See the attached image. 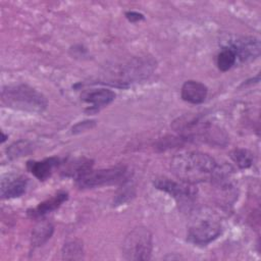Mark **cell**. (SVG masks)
Instances as JSON below:
<instances>
[{
    "label": "cell",
    "instance_id": "6da1fadb",
    "mask_svg": "<svg viewBox=\"0 0 261 261\" xmlns=\"http://www.w3.org/2000/svg\"><path fill=\"white\" fill-rule=\"evenodd\" d=\"M174 175L191 184L215 181L227 175L223 168L213 157L199 151H184L177 153L170 162Z\"/></svg>",
    "mask_w": 261,
    "mask_h": 261
},
{
    "label": "cell",
    "instance_id": "7a4b0ae2",
    "mask_svg": "<svg viewBox=\"0 0 261 261\" xmlns=\"http://www.w3.org/2000/svg\"><path fill=\"white\" fill-rule=\"evenodd\" d=\"M172 127L187 141H201L214 146H224L227 136L218 125L201 115H185L173 121Z\"/></svg>",
    "mask_w": 261,
    "mask_h": 261
},
{
    "label": "cell",
    "instance_id": "3957f363",
    "mask_svg": "<svg viewBox=\"0 0 261 261\" xmlns=\"http://www.w3.org/2000/svg\"><path fill=\"white\" fill-rule=\"evenodd\" d=\"M1 102L11 109L31 113H41L48 106V101L42 93L24 84L4 87L1 91Z\"/></svg>",
    "mask_w": 261,
    "mask_h": 261
},
{
    "label": "cell",
    "instance_id": "277c9868",
    "mask_svg": "<svg viewBox=\"0 0 261 261\" xmlns=\"http://www.w3.org/2000/svg\"><path fill=\"white\" fill-rule=\"evenodd\" d=\"M156 67V62L150 57L133 58L125 63L118 65L107 75L109 84L116 87H127L133 83L147 79Z\"/></svg>",
    "mask_w": 261,
    "mask_h": 261
},
{
    "label": "cell",
    "instance_id": "5b68a950",
    "mask_svg": "<svg viewBox=\"0 0 261 261\" xmlns=\"http://www.w3.org/2000/svg\"><path fill=\"white\" fill-rule=\"evenodd\" d=\"M222 232V225L217 215L211 211H198L192 220L187 238L197 246H206L216 240Z\"/></svg>",
    "mask_w": 261,
    "mask_h": 261
},
{
    "label": "cell",
    "instance_id": "8992f818",
    "mask_svg": "<svg viewBox=\"0 0 261 261\" xmlns=\"http://www.w3.org/2000/svg\"><path fill=\"white\" fill-rule=\"evenodd\" d=\"M152 249V233L144 226H139L130 230L122 243V255L126 260H149Z\"/></svg>",
    "mask_w": 261,
    "mask_h": 261
},
{
    "label": "cell",
    "instance_id": "52a82bcc",
    "mask_svg": "<svg viewBox=\"0 0 261 261\" xmlns=\"http://www.w3.org/2000/svg\"><path fill=\"white\" fill-rule=\"evenodd\" d=\"M127 170L122 165H117L109 168L90 170L83 176L79 177L76 185L81 189H93L102 186L121 182L126 177Z\"/></svg>",
    "mask_w": 261,
    "mask_h": 261
},
{
    "label": "cell",
    "instance_id": "ba28073f",
    "mask_svg": "<svg viewBox=\"0 0 261 261\" xmlns=\"http://www.w3.org/2000/svg\"><path fill=\"white\" fill-rule=\"evenodd\" d=\"M154 187L173 197L181 208H188L197 197V189L194 184L181 179L174 180L167 177H159L154 180Z\"/></svg>",
    "mask_w": 261,
    "mask_h": 261
},
{
    "label": "cell",
    "instance_id": "9c48e42d",
    "mask_svg": "<svg viewBox=\"0 0 261 261\" xmlns=\"http://www.w3.org/2000/svg\"><path fill=\"white\" fill-rule=\"evenodd\" d=\"M233 50L241 62H251L260 55V42L254 37H237L225 45Z\"/></svg>",
    "mask_w": 261,
    "mask_h": 261
},
{
    "label": "cell",
    "instance_id": "30bf717a",
    "mask_svg": "<svg viewBox=\"0 0 261 261\" xmlns=\"http://www.w3.org/2000/svg\"><path fill=\"white\" fill-rule=\"evenodd\" d=\"M115 93L109 89L101 88L94 89L91 91H87L82 95V100L86 103L90 104V108L88 109L90 112L97 111L100 108L107 106L115 99Z\"/></svg>",
    "mask_w": 261,
    "mask_h": 261
},
{
    "label": "cell",
    "instance_id": "8fae6325",
    "mask_svg": "<svg viewBox=\"0 0 261 261\" xmlns=\"http://www.w3.org/2000/svg\"><path fill=\"white\" fill-rule=\"evenodd\" d=\"M208 94L207 87L198 81H187L180 91L184 101L191 104H201L205 101Z\"/></svg>",
    "mask_w": 261,
    "mask_h": 261
},
{
    "label": "cell",
    "instance_id": "7c38bea8",
    "mask_svg": "<svg viewBox=\"0 0 261 261\" xmlns=\"http://www.w3.org/2000/svg\"><path fill=\"white\" fill-rule=\"evenodd\" d=\"M61 165V159L59 157H49L41 161H29L27 167L31 173H33L39 180L47 179L53 172V169Z\"/></svg>",
    "mask_w": 261,
    "mask_h": 261
},
{
    "label": "cell",
    "instance_id": "4fadbf2b",
    "mask_svg": "<svg viewBox=\"0 0 261 261\" xmlns=\"http://www.w3.org/2000/svg\"><path fill=\"white\" fill-rule=\"evenodd\" d=\"M28 178L23 176H14L3 178L1 181V198L13 199L18 198L25 193Z\"/></svg>",
    "mask_w": 261,
    "mask_h": 261
},
{
    "label": "cell",
    "instance_id": "5bb4252c",
    "mask_svg": "<svg viewBox=\"0 0 261 261\" xmlns=\"http://www.w3.org/2000/svg\"><path fill=\"white\" fill-rule=\"evenodd\" d=\"M67 199H68V194L66 192H58L56 195H54L50 199H47L42 203H40L36 208L29 210L28 214L34 218L41 217L60 207Z\"/></svg>",
    "mask_w": 261,
    "mask_h": 261
},
{
    "label": "cell",
    "instance_id": "9a60e30c",
    "mask_svg": "<svg viewBox=\"0 0 261 261\" xmlns=\"http://www.w3.org/2000/svg\"><path fill=\"white\" fill-rule=\"evenodd\" d=\"M54 231V225L48 220H41L38 222L32 231L31 244L33 248L43 246L51 238Z\"/></svg>",
    "mask_w": 261,
    "mask_h": 261
},
{
    "label": "cell",
    "instance_id": "2e32d148",
    "mask_svg": "<svg viewBox=\"0 0 261 261\" xmlns=\"http://www.w3.org/2000/svg\"><path fill=\"white\" fill-rule=\"evenodd\" d=\"M92 166H93L92 160L85 157L77 158L71 162H68L64 167V169L62 170V173L65 176H70L77 179L79 177L89 172L92 169Z\"/></svg>",
    "mask_w": 261,
    "mask_h": 261
},
{
    "label": "cell",
    "instance_id": "e0dca14e",
    "mask_svg": "<svg viewBox=\"0 0 261 261\" xmlns=\"http://www.w3.org/2000/svg\"><path fill=\"white\" fill-rule=\"evenodd\" d=\"M237 62V56L233 50L227 46H224L217 55L216 64L219 70L227 71L229 70Z\"/></svg>",
    "mask_w": 261,
    "mask_h": 261
},
{
    "label": "cell",
    "instance_id": "ac0fdd59",
    "mask_svg": "<svg viewBox=\"0 0 261 261\" xmlns=\"http://www.w3.org/2000/svg\"><path fill=\"white\" fill-rule=\"evenodd\" d=\"M33 151V144L27 140H19L14 142L6 149V154L9 159L19 158Z\"/></svg>",
    "mask_w": 261,
    "mask_h": 261
},
{
    "label": "cell",
    "instance_id": "d6986e66",
    "mask_svg": "<svg viewBox=\"0 0 261 261\" xmlns=\"http://www.w3.org/2000/svg\"><path fill=\"white\" fill-rule=\"evenodd\" d=\"M230 157L232 161L242 169L249 168L253 164V160H254L253 153L248 149H244V148L234 149L231 152Z\"/></svg>",
    "mask_w": 261,
    "mask_h": 261
},
{
    "label": "cell",
    "instance_id": "ffe728a7",
    "mask_svg": "<svg viewBox=\"0 0 261 261\" xmlns=\"http://www.w3.org/2000/svg\"><path fill=\"white\" fill-rule=\"evenodd\" d=\"M83 254V245L77 241L67 242L62 248V258L65 260H80Z\"/></svg>",
    "mask_w": 261,
    "mask_h": 261
},
{
    "label": "cell",
    "instance_id": "44dd1931",
    "mask_svg": "<svg viewBox=\"0 0 261 261\" xmlns=\"http://www.w3.org/2000/svg\"><path fill=\"white\" fill-rule=\"evenodd\" d=\"M133 195H134L133 190L129 189V187H124L123 190H121V192L116 195V198H115L116 205H120L121 203L126 202L127 200H129L132 198Z\"/></svg>",
    "mask_w": 261,
    "mask_h": 261
},
{
    "label": "cell",
    "instance_id": "7402d4cb",
    "mask_svg": "<svg viewBox=\"0 0 261 261\" xmlns=\"http://www.w3.org/2000/svg\"><path fill=\"white\" fill-rule=\"evenodd\" d=\"M95 125V121L94 120H86V121H81L77 124H75L72 127V133H81L84 130H87L89 128H92Z\"/></svg>",
    "mask_w": 261,
    "mask_h": 261
},
{
    "label": "cell",
    "instance_id": "603a6c76",
    "mask_svg": "<svg viewBox=\"0 0 261 261\" xmlns=\"http://www.w3.org/2000/svg\"><path fill=\"white\" fill-rule=\"evenodd\" d=\"M125 17L128 21L130 22H137V21H140V20H144L145 19V16L144 14L138 12V11H126L125 12Z\"/></svg>",
    "mask_w": 261,
    "mask_h": 261
},
{
    "label": "cell",
    "instance_id": "cb8c5ba5",
    "mask_svg": "<svg viewBox=\"0 0 261 261\" xmlns=\"http://www.w3.org/2000/svg\"><path fill=\"white\" fill-rule=\"evenodd\" d=\"M6 138H7V136H5V135H4V133L2 132V140H1V142L3 143V142L6 140Z\"/></svg>",
    "mask_w": 261,
    "mask_h": 261
}]
</instances>
